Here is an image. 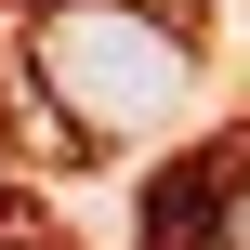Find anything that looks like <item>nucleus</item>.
Listing matches in <instances>:
<instances>
[{"instance_id": "obj_1", "label": "nucleus", "mask_w": 250, "mask_h": 250, "mask_svg": "<svg viewBox=\"0 0 250 250\" xmlns=\"http://www.w3.org/2000/svg\"><path fill=\"white\" fill-rule=\"evenodd\" d=\"M26 66H40L53 119L92 132V145H145V132H171L185 92H198V53H185L171 13H145V0H53V13L26 26Z\"/></svg>"}, {"instance_id": "obj_3", "label": "nucleus", "mask_w": 250, "mask_h": 250, "mask_svg": "<svg viewBox=\"0 0 250 250\" xmlns=\"http://www.w3.org/2000/svg\"><path fill=\"white\" fill-rule=\"evenodd\" d=\"M0 250H53V237H0Z\"/></svg>"}, {"instance_id": "obj_2", "label": "nucleus", "mask_w": 250, "mask_h": 250, "mask_svg": "<svg viewBox=\"0 0 250 250\" xmlns=\"http://www.w3.org/2000/svg\"><path fill=\"white\" fill-rule=\"evenodd\" d=\"M145 250H250V145H198L145 185Z\"/></svg>"}]
</instances>
